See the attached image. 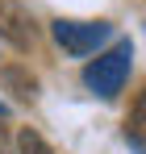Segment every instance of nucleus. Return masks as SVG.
<instances>
[{
    "label": "nucleus",
    "instance_id": "obj_1",
    "mask_svg": "<svg viewBox=\"0 0 146 154\" xmlns=\"http://www.w3.org/2000/svg\"><path fill=\"white\" fill-rule=\"evenodd\" d=\"M129 67H134V46H129V42H117L109 54H100V58L88 63L84 83H88L96 96H117L125 88V79H129Z\"/></svg>",
    "mask_w": 146,
    "mask_h": 154
},
{
    "label": "nucleus",
    "instance_id": "obj_5",
    "mask_svg": "<svg viewBox=\"0 0 146 154\" xmlns=\"http://www.w3.org/2000/svg\"><path fill=\"white\" fill-rule=\"evenodd\" d=\"M17 154H50V146L42 142V133L21 129V137H17Z\"/></svg>",
    "mask_w": 146,
    "mask_h": 154
},
{
    "label": "nucleus",
    "instance_id": "obj_7",
    "mask_svg": "<svg viewBox=\"0 0 146 154\" xmlns=\"http://www.w3.org/2000/svg\"><path fill=\"white\" fill-rule=\"evenodd\" d=\"M0 112H4V108H0Z\"/></svg>",
    "mask_w": 146,
    "mask_h": 154
},
{
    "label": "nucleus",
    "instance_id": "obj_6",
    "mask_svg": "<svg viewBox=\"0 0 146 154\" xmlns=\"http://www.w3.org/2000/svg\"><path fill=\"white\" fill-rule=\"evenodd\" d=\"M0 154H13V150H8V129H4V125H0Z\"/></svg>",
    "mask_w": 146,
    "mask_h": 154
},
{
    "label": "nucleus",
    "instance_id": "obj_2",
    "mask_svg": "<svg viewBox=\"0 0 146 154\" xmlns=\"http://www.w3.org/2000/svg\"><path fill=\"white\" fill-rule=\"evenodd\" d=\"M113 33V25L109 21H54V42L63 46L67 54H75V58H84V54H92Z\"/></svg>",
    "mask_w": 146,
    "mask_h": 154
},
{
    "label": "nucleus",
    "instance_id": "obj_3",
    "mask_svg": "<svg viewBox=\"0 0 146 154\" xmlns=\"http://www.w3.org/2000/svg\"><path fill=\"white\" fill-rule=\"evenodd\" d=\"M0 38H4V42H13L17 50L33 46V38H38V29H33V17L25 13L17 0H0Z\"/></svg>",
    "mask_w": 146,
    "mask_h": 154
},
{
    "label": "nucleus",
    "instance_id": "obj_4",
    "mask_svg": "<svg viewBox=\"0 0 146 154\" xmlns=\"http://www.w3.org/2000/svg\"><path fill=\"white\" fill-rule=\"evenodd\" d=\"M0 79H4V88H8V92H13V96H17L21 104H33V100H38V79L29 75L25 67L8 63V67L0 71Z\"/></svg>",
    "mask_w": 146,
    "mask_h": 154
}]
</instances>
